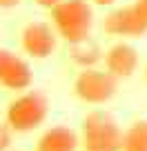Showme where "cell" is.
Wrapping results in <instances>:
<instances>
[{
    "instance_id": "cell-2",
    "label": "cell",
    "mask_w": 147,
    "mask_h": 151,
    "mask_svg": "<svg viewBox=\"0 0 147 151\" xmlns=\"http://www.w3.org/2000/svg\"><path fill=\"white\" fill-rule=\"evenodd\" d=\"M125 131L114 116L103 109L89 111L80 127V145L85 151H123Z\"/></svg>"
},
{
    "instance_id": "cell-3",
    "label": "cell",
    "mask_w": 147,
    "mask_h": 151,
    "mask_svg": "<svg viewBox=\"0 0 147 151\" xmlns=\"http://www.w3.org/2000/svg\"><path fill=\"white\" fill-rule=\"evenodd\" d=\"M47 113H49V102L45 93L29 89L9 102L5 122L14 129V133H29L47 120Z\"/></svg>"
},
{
    "instance_id": "cell-9",
    "label": "cell",
    "mask_w": 147,
    "mask_h": 151,
    "mask_svg": "<svg viewBox=\"0 0 147 151\" xmlns=\"http://www.w3.org/2000/svg\"><path fill=\"white\" fill-rule=\"evenodd\" d=\"M80 145V136L69 127H51L38 138L33 151H76Z\"/></svg>"
},
{
    "instance_id": "cell-7",
    "label": "cell",
    "mask_w": 147,
    "mask_h": 151,
    "mask_svg": "<svg viewBox=\"0 0 147 151\" xmlns=\"http://www.w3.org/2000/svg\"><path fill=\"white\" fill-rule=\"evenodd\" d=\"M33 82V73L27 60L20 56L0 49V85L11 91H25Z\"/></svg>"
},
{
    "instance_id": "cell-5",
    "label": "cell",
    "mask_w": 147,
    "mask_h": 151,
    "mask_svg": "<svg viewBox=\"0 0 147 151\" xmlns=\"http://www.w3.org/2000/svg\"><path fill=\"white\" fill-rule=\"evenodd\" d=\"M118 78L107 69H83L74 80V96L87 104H105L116 96Z\"/></svg>"
},
{
    "instance_id": "cell-10",
    "label": "cell",
    "mask_w": 147,
    "mask_h": 151,
    "mask_svg": "<svg viewBox=\"0 0 147 151\" xmlns=\"http://www.w3.org/2000/svg\"><path fill=\"white\" fill-rule=\"evenodd\" d=\"M69 58H71V62L76 67H80V69H94L105 58V51L100 49V45L96 42L94 38L87 36V38H83V40H78V42L69 45Z\"/></svg>"
},
{
    "instance_id": "cell-14",
    "label": "cell",
    "mask_w": 147,
    "mask_h": 151,
    "mask_svg": "<svg viewBox=\"0 0 147 151\" xmlns=\"http://www.w3.org/2000/svg\"><path fill=\"white\" fill-rule=\"evenodd\" d=\"M22 0H0V9H11V7L20 5Z\"/></svg>"
},
{
    "instance_id": "cell-13",
    "label": "cell",
    "mask_w": 147,
    "mask_h": 151,
    "mask_svg": "<svg viewBox=\"0 0 147 151\" xmlns=\"http://www.w3.org/2000/svg\"><path fill=\"white\" fill-rule=\"evenodd\" d=\"M38 7H43V9H54L56 5H60L62 0H33Z\"/></svg>"
},
{
    "instance_id": "cell-8",
    "label": "cell",
    "mask_w": 147,
    "mask_h": 151,
    "mask_svg": "<svg viewBox=\"0 0 147 151\" xmlns=\"http://www.w3.org/2000/svg\"><path fill=\"white\" fill-rule=\"evenodd\" d=\"M103 62L105 69L114 78L125 80V78H132L138 69V51L127 42H116L105 51Z\"/></svg>"
},
{
    "instance_id": "cell-16",
    "label": "cell",
    "mask_w": 147,
    "mask_h": 151,
    "mask_svg": "<svg viewBox=\"0 0 147 151\" xmlns=\"http://www.w3.org/2000/svg\"><path fill=\"white\" fill-rule=\"evenodd\" d=\"M145 78H147V67H145Z\"/></svg>"
},
{
    "instance_id": "cell-6",
    "label": "cell",
    "mask_w": 147,
    "mask_h": 151,
    "mask_svg": "<svg viewBox=\"0 0 147 151\" xmlns=\"http://www.w3.org/2000/svg\"><path fill=\"white\" fill-rule=\"evenodd\" d=\"M58 33L49 22H29L20 33V47L33 60L49 58L58 47Z\"/></svg>"
},
{
    "instance_id": "cell-11",
    "label": "cell",
    "mask_w": 147,
    "mask_h": 151,
    "mask_svg": "<svg viewBox=\"0 0 147 151\" xmlns=\"http://www.w3.org/2000/svg\"><path fill=\"white\" fill-rule=\"evenodd\" d=\"M123 151H147V120H138L125 131Z\"/></svg>"
},
{
    "instance_id": "cell-4",
    "label": "cell",
    "mask_w": 147,
    "mask_h": 151,
    "mask_svg": "<svg viewBox=\"0 0 147 151\" xmlns=\"http://www.w3.org/2000/svg\"><path fill=\"white\" fill-rule=\"evenodd\" d=\"M103 29L114 38H140L147 33V0H136L132 5L109 11L103 20Z\"/></svg>"
},
{
    "instance_id": "cell-15",
    "label": "cell",
    "mask_w": 147,
    "mask_h": 151,
    "mask_svg": "<svg viewBox=\"0 0 147 151\" xmlns=\"http://www.w3.org/2000/svg\"><path fill=\"white\" fill-rule=\"evenodd\" d=\"M116 0H94V5H98V7H109V5H114Z\"/></svg>"
},
{
    "instance_id": "cell-1",
    "label": "cell",
    "mask_w": 147,
    "mask_h": 151,
    "mask_svg": "<svg viewBox=\"0 0 147 151\" xmlns=\"http://www.w3.org/2000/svg\"><path fill=\"white\" fill-rule=\"evenodd\" d=\"M49 16L56 33L69 45L87 38L94 27V9L87 0H62L49 9Z\"/></svg>"
},
{
    "instance_id": "cell-12",
    "label": "cell",
    "mask_w": 147,
    "mask_h": 151,
    "mask_svg": "<svg viewBox=\"0 0 147 151\" xmlns=\"http://www.w3.org/2000/svg\"><path fill=\"white\" fill-rule=\"evenodd\" d=\"M11 138H14V129L7 122H0V151H9Z\"/></svg>"
}]
</instances>
